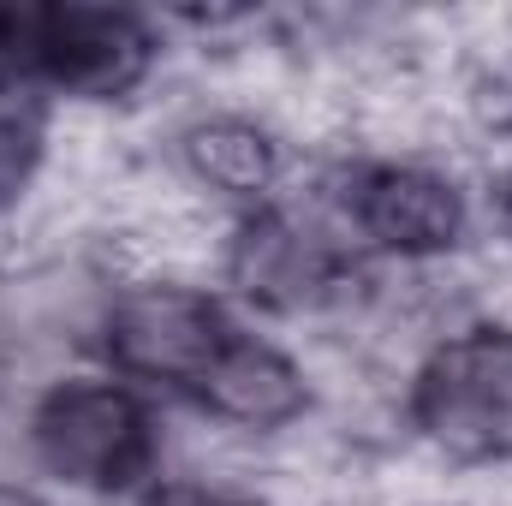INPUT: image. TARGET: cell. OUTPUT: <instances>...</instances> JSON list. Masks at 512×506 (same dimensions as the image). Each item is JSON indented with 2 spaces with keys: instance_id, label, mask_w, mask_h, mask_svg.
Wrapping results in <instances>:
<instances>
[{
  "instance_id": "6da1fadb",
  "label": "cell",
  "mask_w": 512,
  "mask_h": 506,
  "mask_svg": "<svg viewBox=\"0 0 512 506\" xmlns=\"http://www.w3.org/2000/svg\"><path fill=\"white\" fill-rule=\"evenodd\" d=\"M149 30L114 6H0V84L66 90L84 102L126 96L149 72Z\"/></svg>"
},
{
  "instance_id": "7a4b0ae2",
  "label": "cell",
  "mask_w": 512,
  "mask_h": 506,
  "mask_svg": "<svg viewBox=\"0 0 512 506\" xmlns=\"http://www.w3.org/2000/svg\"><path fill=\"white\" fill-rule=\"evenodd\" d=\"M30 441H36V459L60 483L96 489V495L131 489L137 477H149V465L161 453L155 417L120 381H60L36 405Z\"/></svg>"
},
{
  "instance_id": "3957f363",
  "label": "cell",
  "mask_w": 512,
  "mask_h": 506,
  "mask_svg": "<svg viewBox=\"0 0 512 506\" xmlns=\"http://www.w3.org/2000/svg\"><path fill=\"white\" fill-rule=\"evenodd\" d=\"M411 417L453 459H512V328L447 340L417 376Z\"/></svg>"
},
{
  "instance_id": "277c9868",
  "label": "cell",
  "mask_w": 512,
  "mask_h": 506,
  "mask_svg": "<svg viewBox=\"0 0 512 506\" xmlns=\"http://www.w3.org/2000/svg\"><path fill=\"white\" fill-rule=\"evenodd\" d=\"M102 334H108V358L126 376L197 387L239 328L221 316V304L209 292L179 286V280H143L114 298Z\"/></svg>"
},
{
  "instance_id": "5b68a950",
  "label": "cell",
  "mask_w": 512,
  "mask_h": 506,
  "mask_svg": "<svg viewBox=\"0 0 512 506\" xmlns=\"http://www.w3.org/2000/svg\"><path fill=\"white\" fill-rule=\"evenodd\" d=\"M352 227L393 256H441L465 233V197L447 173L417 161H376L346 191Z\"/></svg>"
},
{
  "instance_id": "8992f818",
  "label": "cell",
  "mask_w": 512,
  "mask_h": 506,
  "mask_svg": "<svg viewBox=\"0 0 512 506\" xmlns=\"http://www.w3.org/2000/svg\"><path fill=\"white\" fill-rule=\"evenodd\" d=\"M227 274L239 280V292H251L256 304L304 310V304H322V298L340 292L346 262L316 227H304L292 215H256L227 245Z\"/></svg>"
},
{
  "instance_id": "52a82bcc",
  "label": "cell",
  "mask_w": 512,
  "mask_h": 506,
  "mask_svg": "<svg viewBox=\"0 0 512 506\" xmlns=\"http://www.w3.org/2000/svg\"><path fill=\"white\" fill-rule=\"evenodd\" d=\"M203 405L239 429H280L292 417H304L310 405V387H304V370L292 358H280L274 346H262L251 334H233L227 352L215 358V370L197 381Z\"/></svg>"
},
{
  "instance_id": "ba28073f",
  "label": "cell",
  "mask_w": 512,
  "mask_h": 506,
  "mask_svg": "<svg viewBox=\"0 0 512 506\" xmlns=\"http://www.w3.org/2000/svg\"><path fill=\"white\" fill-rule=\"evenodd\" d=\"M185 167L197 185H209L221 197H256L280 173V143L256 120L215 114V120H197L185 131Z\"/></svg>"
},
{
  "instance_id": "9c48e42d",
  "label": "cell",
  "mask_w": 512,
  "mask_h": 506,
  "mask_svg": "<svg viewBox=\"0 0 512 506\" xmlns=\"http://www.w3.org/2000/svg\"><path fill=\"white\" fill-rule=\"evenodd\" d=\"M36 155H42V114L30 108L24 90L0 84V203L30 179Z\"/></svg>"
},
{
  "instance_id": "30bf717a",
  "label": "cell",
  "mask_w": 512,
  "mask_h": 506,
  "mask_svg": "<svg viewBox=\"0 0 512 506\" xmlns=\"http://www.w3.org/2000/svg\"><path fill=\"white\" fill-rule=\"evenodd\" d=\"M149 506H251V501H233V495H221V489H191V483H173V489H161Z\"/></svg>"
}]
</instances>
